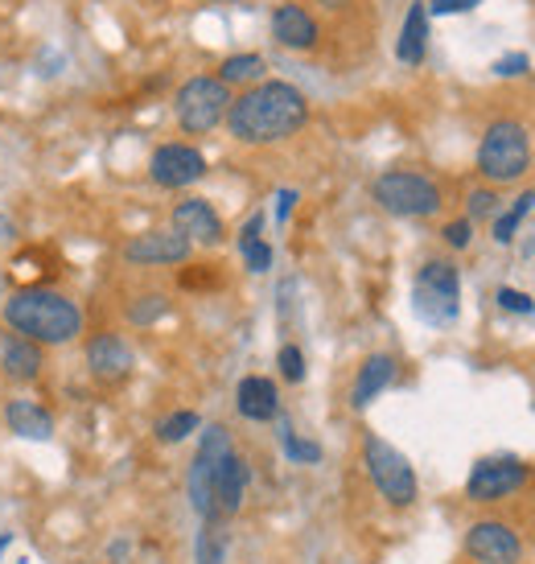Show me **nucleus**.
Segmentation results:
<instances>
[{
  "mask_svg": "<svg viewBox=\"0 0 535 564\" xmlns=\"http://www.w3.org/2000/svg\"><path fill=\"white\" fill-rule=\"evenodd\" d=\"M309 120V99L293 83H255L252 91L231 99L227 128L239 144H276L297 137Z\"/></svg>",
  "mask_w": 535,
  "mask_h": 564,
  "instance_id": "obj_1",
  "label": "nucleus"
},
{
  "mask_svg": "<svg viewBox=\"0 0 535 564\" xmlns=\"http://www.w3.org/2000/svg\"><path fill=\"white\" fill-rule=\"evenodd\" d=\"M4 326L46 350V346H66L79 338L83 310L58 289L25 284L4 297Z\"/></svg>",
  "mask_w": 535,
  "mask_h": 564,
  "instance_id": "obj_2",
  "label": "nucleus"
},
{
  "mask_svg": "<svg viewBox=\"0 0 535 564\" xmlns=\"http://www.w3.org/2000/svg\"><path fill=\"white\" fill-rule=\"evenodd\" d=\"M532 170V137L520 120H494L478 144V173L490 186H511Z\"/></svg>",
  "mask_w": 535,
  "mask_h": 564,
  "instance_id": "obj_3",
  "label": "nucleus"
},
{
  "mask_svg": "<svg viewBox=\"0 0 535 564\" xmlns=\"http://www.w3.org/2000/svg\"><path fill=\"white\" fill-rule=\"evenodd\" d=\"M362 466H367V478L375 482V490L383 495L387 507L404 511V507L416 502V495H421L416 470H412V462L395 449L392 441H383L379 433H367L362 437Z\"/></svg>",
  "mask_w": 535,
  "mask_h": 564,
  "instance_id": "obj_4",
  "label": "nucleus"
},
{
  "mask_svg": "<svg viewBox=\"0 0 535 564\" xmlns=\"http://www.w3.org/2000/svg\"><path fill=\"white\" fill-rule=\"evenodd\" d=\"M375 203L400 219H428L441 210V186L416 170H387L375 177Z\"/></svg>",
  "mask_w": 535,
  "mask_h": 564,
  "instance_id": "obj_5",
  "label": "nucleus"
},
{
  "mask_svg": "<svg viewBox=\"0 0 535 564\" xmlns=\"http://www.w3.org/2000/svg\"><path fill=\"white\" fill-rule=\"evenodd\" d=\"M412 305L433 326H449L461 314V276L449 260H425L412 281Z\"/></svg>",
  "mask_w": 535,
  "mask_h": 564,
  "instance_id": "obj_6",
  "label": "nucleus"
},
{
  "mask_svg": "<svg viewBox=\"0 0 535 564\" xmlns=\"http://www.w3.org/2000/svg\"><path fill=\"white\" fill-rule=\"evenodd\" d=\"M177 124L189 137H203V132H215V128L227 120L231 111V87L210 75H198V79L182 83V91L174 99Z\"/></svg>",
  "mask_w": 535,
  "mask_h": 564,
  "instance_id": "obj_7",
  "label": "nucleus"
},
{
  "mask_svg": "<svg viewBox=\"0 0 535 564\" xmlns=\"http://www.w3.org/2000/svg\"><path fill=\"white\" fill-rule=\"evenodd\" d=\"M231 454H236V449H231V433H227L222 424H210L203 433V441H198V454L189 462V478H186L189 507L203 519L215 516V507H210V499H215V478H219V466Z\"/></svg>",
  "mask_w": 535,
  "mask_h": 564,
  "instance_id": "obj_8",
  "label": "nucleus"
},
{
  "mask_svg": "<svg viewBox=\"0 0 535 564\" xmlns=\"http://www.w3.org/2000/svg\"><path fill=\"white\" fill-rule=\"evenodd\" d=\"M532 482V466L520 462V457H482L470 470V482H466V499L470 502H503L511 499L515 490Z\"/></svg>",
  "mask_w": 535,
  "mask_h": 564,
  "instance_id": "obj_9",
  "label": "nucleus"
},
{
  "mask_svg": "<svg viewBox=\"0 0 535 564\" xmlns=\"http://www.w3.org/2000/svg\"><path fill=\"white\" fill-rule=\"evenodd\" d=\"M466 556L478 564H520L523 540L503 519H478L466 532Z\"/></svg>",
  "mask_w": 535,
  "mask_h": 564,
  "instance_id": "obj_10",
  "label": "nucleus"
},
{
  "mask_svg": "<svg viewBox=\"0 0 535 564\" xmlns=\"http://www.w3.org/2000/svg\"><path fill=\"white\" fill-rule=\"evenodd\" d=\"M132 367H137V355H132V346L120 338V334H95L91 343H87V371H91L95 383H103V388H116V383H124L132 376Z\"/></svg>",
  "mask_w": 535,
  "mask_h": 564,
  "instance_id": "obj_11",
  "label": "nucleus"
},
{
  "mask_svg": "<svg viewBox=\"0 0 535 564\" xmlns=\"http://www.w3.org/2000/svg\"><path fill=\"white\" fill-rule=\"evenodd\" d=\"M149 173L161 189H186L206 177V158L194 144H161L149 161Z\"/></svg>",
  "mask_w": 535,
  "mask_h": 564,
  "instance_id": "obj_12",
  "label": "nucleus"
},
{
  "mask_svg": "<svg viewBox=\"0 0 535 564\" xmlns=\"http://www.w3.org/2000/svg\"><path fill=\"white\" fill-rule=\"evenodd\" d=\"M189 239H182L177 231H141L124 243V260L141 268H170L186 264L189 260Z\"/></svg>",
  "mask_w": 535,
  "mask_h": 564,
  "instance_id": "obj_13",
  "label": "nucleus"
},
{
  "mask_svg": "<svg viewBox=\"0 0 535 564\" xmlns=\"http://www.w3.org/2000/svg\"><path fill=\"white\" fill-rule=\"evenodd\" d=\"M174 231L189 243H203V248H219L227 231H222L219 210L206 203V198H182L174 206Z\"/></svg>",
  "mask_w": 535,
  "mask_h": 564,
  "instance_id": "obj_14",
  "label": "nucleus"
},
{
  "mask_svg": "<svg viewBox=\"0 0 535 564\" xmlns=\"http://www.w3.org/2000/svg\"><path fill=\"white\" fill-rule=\"evenodd\" d=\"M42 367H46V355H42V346L30 343V338H21V334H9L4 346H0V376L17 383V388H25L33 379H42Z\"/></svg>",
  "mask_w": 535,
  "mask_h": 564,
  "instance_id": "obj_15",
  "label": "nucleus"
},
{
  "mask_svg": "<svg viewBox=\"0 0 535 564\" xmlns=\"http://www.w3.org/2000/svg\"><path fill=\"white\" fill-rule=\"evenodd\" d=\"M248 478H252V470H248V462L239 454H231L227 462L219 466V478H215V499H210V507H215V516L210 519H231L243 507V495H248Z\"/></svg>",
  "mask_w": 535,
  "mask_h": 564,
  "instance_id": "obj_16",
  "label": "nucleus"
},
{
  "mask_svg": "<svg viewBox=\"0 0 535 564\" xmlns=\"http://www.w3.org/2000/svg\"><path fill=\"white\" fill-rule=\"evenodd\" d=\"M236 408H239V416H243V421H255V424L276 421V412H281V395H276V383H272V379H264V376L239 379Z\"/></svg>",
  "mask_w": 535,
  "mask_h": 564,
  "instance_id": "obj_17",
  "label": "nucleus"
},
{
  "mask_svg": "<svg viewBox=\"0 0 535 564\" xmlns=\"http://www.w3.org/2000/svg\"><path fill=\"white\" fill-rule=\"evenodd\" d=\"M395 383V359L392 355H367L359 367V376H354V388H350V404L359 408H371L379 395L387 392Z\"/></svg>",
  "mask_w": 535,
  "mask_h": 564,
  "instance_id": "obj_18",
  "label": "nucleus"
},
{
  "mask_svg": "<svg viewBox=\"0 0 535 564\" xmlns=\"http://www.w3.org/2000/svg\"><path fill=\"white\" fill-rule=\"evenodd\" d=\"M272 37L288 50H314L317 42V21L301 4H281L272 13Z\"/></svg>",
  "mask_w": 535,
  "mask_h": 564,
  "instance_id": "obj_19",
  "label": "nucleus"
},
{
  "mask_svg": "<svg viewBox=\"0 0 535 564\" xmlns=\"http://www.w3.org/2000/svg\"><path fill=\"white\" fill-rule=\"evenodd\" d=\"M4 424H9V433L25 441H50L54 437V416H50V408H42L37 400H9L4 404Z\"/></svg>",
  "mask_w": 535,
  "mask_h": 564,
  "instance_id": "obj_20",
  "label": "nucleus"
},
{
  "mask_svg": "<svg viewBox=\"0 0 535 564\" xmlns=\"http://www.w3.org/2000/svg\"><path fill=\"white\" fill-rule=\"evenodd\" d=\"M425 42H428V9H425V0H416L408 9V17H404V33H400V46H395L400 63H408V66L421 63V58H425Z\"/></svg>",
  "mask_w": 535,
  "mask_h": 564,
  "instance_id": "obj_21",
  "label": "nucleus"
},
{
  "mask_svg": "<svg viewBox=\"0 0 535 564\" xmlns=\"http://www.w3.org/2000/svg\"><path fill=\"white\" fill-rule=\"evenodd\" d=\"M260 79H264V58L260 54H231L219 66V83H227V87H236V83H260Z\"/></svg>",
  "mask_w": 535,
  "mask_h": 564,
  "instance_id": "obj_22",
  "label": "nucleus"
},
{
  "mask_svg": "<svg viewBox=\"0 0 535 564\" xmlns=\"http://www.w3.org/2000/svg\"><path fill=\"white\" fill-rule=\"evenodd\" d=\"M532 210H535V189H527V194H520V198H515V206L506 210L503 219L494 223V239H499V243H511V239H515V231H520V223L527 219Z\"/></svg>",
  "mask_w": 535,
  "mask_h": 564,
  "instance_id": "obj_23",
  "label": "nucleus"
},
{
  "mask_svg": "<svg viewBox=\"0 0 535 564\" xmlns=\"http://www.w3.org/2000/svg\"><path fill=\"white\" fill-rule=\"evenodd\" d=\"M203 421H198V412H174V416H165L157 424V441L161 445H177V441H186L189 433H198Z\"/></svg>",
  "mask_w": 535,
  "mask_h": 564,
  "instance_id": "obj_24",
  "label": "nucleus"
},
{
  "mask_svg": "<svg viewBox=\"0 0 535 564\" xmlns=\"http://www.w3.org/2000/svg\"><path fill=\"white\" fill-rule=\"evenodd\" d=\"M222 556H227V540L219 532V519H206L198 535V564H222Z\"/></svg>",
  "mask_w": 535,
  "mask_h": 564,
  "instance_id": "obj_25",
  "label": "nucleus"
},
{
  "mask_svg": "<svg viewBox=\"0 0 535 564\" xmlns=\"http://www.w3.org/2000/svg\"><path fill=\"white\" fill-rule=\"evenodd\" d=\"M165 314H170V297H161V293H149V297H141L137 305H128L132 326H153V322H161Z\"/></svg>",
  "mask_w": 535,
  "mask_h": 564,
  "instance_id": "obj_26",
  "label": "nucleus"
},
{
  "mask_svg": "<svg viewBox=\"0 0 535 564\" xmlns=\"http://www.w3.org/2000/svg\"><path fill=\"white\" fill-rule=\"evenodd\" d=\"M281 445H284V454L293 457V462H309V466H314V462H321V449H317L314 441H301L288 424L281 429Z\"/></svg>",
  "mask_w": 535,
  "mask_h": 564,
  "instance_id": "obj_27",
  "label": "nucleus"
},
{
  "mask_svg": "<svg viewBox=\"0 0 535 564\" xmlns=\"http://www.w3.org/2000/svg\"><path fill=\"white\" fill-rule=\"evenodd\" d=\"M276 362H281V376L288 379V383H301V379H305V355H301V346H281Z\"/></svg>",
  "mask_w": 535,
  "mask_h": 564,
  "instance_id": "obj_28",
  "label": "nucleus"
},
{
  "mask_svg": "<svg viewBox=\"0 0 535 564\" xmlns=\"http://www.w3.org/2000/svg\"><path fill=\"white\" fill-rule=\"evenodd\" d=\"M239 248H243V260H248L252 272H268V268H272V248H268L264 239H248V243H239Z\"/></svg>",
  "mask_w": 535,
  "mask_h": 564,
  "instance_id": "obj_29",
  "label": "nucleus"
},
{
  "mask_svg": "<svg viewBox=\"0 0 535 564\" xmlns=\"http://www.w3.org/2000/svg\"><path fill=\"white\" fill-rule=\"evenodd\" d=\"M499 215V198H494V189H473L470 194V223L473 219H494Z\"/></svg>",
  "mask_w": 535,
  "mask_h": 564,
  "instance_id": "obj_30",
  "label": "nucleus"
},
{
  "mask_svg": "<svg viewBox=\"0 0 535 564\" xmlns=\"http://www.w3.org/2000/svg\"><path fill=\"white\" fill-rule=\"evenodd\" d=\"M445 243H449V248H470V239H473V223L470 219H454V223H445Z\"/></svg>",
  "mask_w": 535,
  "mask_h": 564,
  "instance_id": "obj_31",
  "label": "nucleus"
},
{
  "mask_svg": "<svg viewBox=\"0 0 535 564\" xmlns=\"http://www.w3.org/2000/svg\"><path fill=\"white\" fill-rule=\"evenodd\" d=\"M499 305H503L506 314H535V301L520 289H499Z\"/></svg>",
  "mask_w": 535,
  "mask_h": 564,
  "instance_id": "obj_32",
  "label": "nucleus"
},
{
  "mask_svg": "<svg viewBox=\"0 0 535 564\" xmlns=\"http://www.w3.org/2000/svg\"><path fill=\"white\" fill-rule=\"evenodd\" d=\"M494 75H503V79H515V75H527V54H503V58L494 63Z\"/></svg>",
  "mask_w": 535,
  "mask_h": 564,
  "instance_id": "obj_33",
  "label": "nucleus"
},
{
  "mask_svg": "<svg viewBox=\"0 0 535 564\" xmlns=\"http://www.w3.org/2000/svg\"><path fill=\"white\" fill-rule=\"evenodd\" d=\"M473 4H482V0H433V13H437V17H449V13H470Z\"/></svg>",
  "mask_w": 535,
  "mask_h": 564,
  "instance_id": "obj_34",
  "label": "nucleus"
},
{
  "mask_svg": "<svg viewBox=\"0 0 535 564\" xmlns=\"http://www.w3.org/2000/svg\"><path fill=\"white\" fill-rule=\"evenodd\" d=\"M293 203H297V189H281L276 194V223H284L293 215Z\"/></svg>",
  "mask_w": 535,
  "mask_h": 564,
  "instance_id": "obj_35",
  "label": "nucleus"
},
{
  "mask_svg": "<svg viewBox=\"0 0 535 564\" xmlns=\"http://www.w3.org/2000/svg\"><path fill=\"white\" fill-rule=\"evenodd\" d=\"M206 268H210V264H198V272H182V284H186V289H206V284L215 281Z\"/></svg>",
  "mask_w": 535,
  "mask_h": 564,
  "instance_id": "obj_36",
  "label": "nucleus"
},
{
  "mask_svg": "<svg viewBox=\"0 0 535 564\" xmlns=\"http://www.w3.org/2000/svg\"><path fill=\"white\" fill-rule=\"evenodd\" d=\"M9 544H13V535L4 532V535H0V556H4V552H9Z\"/></svg>",
  "mask_w": 535,
  "mask_h": 564,
  "instance_id": "obj_37",
  "label": "nucleus"
},
{
  "mask_svg": "<svg viewBox=\"0 0 535 564\" xmlns=\"http://www.w3.org/2000/svg\"><path fill=\"white\" fill-rule=\"evenodd\" d=\"M9 236H13V227H9V223L0 219V239H9Z\"/></svg>",
  "mask_w": 535,
  "mask_h": 564,
  "instance_id": "obj_38",
  "label": "nucleus"
},
{
  "mask_svg": "<svg viewBox=\"0 0 535 564\" xmlns=\"http://www.w3.org/2000/svg\"><path fill=\"white\" fill-rule=\"evenodd\" d=\"M0 293H4V272H0Z\"/></svg>",
  "mask_w": 535,
  "mask_h": 564,
  "instance_id": "obj_39",
  "label": "nucleus"
}]
</instances>
